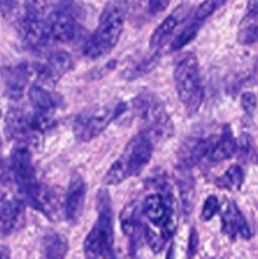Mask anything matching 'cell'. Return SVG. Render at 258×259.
<instances>
[{"label": "cell", "instance_id": "cell-30", "mask_svg": "<svg viewBox=\"0 0 258 259\" xmlns=\"http://www.w3.org/2000/svg\"><path fill=\"white\" fill-rule=\"evenodd\" d=\"M228 0H204L201 4L199 5V8L195 12L194 18L196 20H200V22H204L206 18H209L210 15L214 14L220 7L227 3Z\"/></svg>", "mask_w": 258, "mask_h": 259}, {"label": "cell", "instance_id": "cell-31", "mask_svg": "<svg viewBox=\"0 0 258 259\" xmlns=\"http://www.w3.org/2000/svg\"><path fill=\"white\" fill-rule=\"evenodd\" d=\"M143 237L146 238L147 243H148V245L154 253H158L163 249V245L166 243V240L162 238L161 234H157L153 229H151L147 225L143 227Z\"/></svg>", "mask_w": 258, "mask_h": 259}, {"label": "cell", "instance_id": "cell-36", "mask_svg": "<svg viewBox=\"0 0 258 259\" xmlns=\"http://www.w3.org/2000/svg\"><path fill=\"white\" fill-rule=\"evenodd\" d=\"M169 4V0H148L147 2V12L151 15H157L162 13Z\"/></svg>", "mask_w": 258, "mask_h": 259}, {"label": "cell", "instance_id": "cell-3", "mask_svg": "<svg viewBox=\"0 0 258 259\" xmlns=\"http://www.w3.org/2000/svg\"><path fill=\"white\" fill-rule=\"evenodd\" d=\"M88 258L114 257V225L110 195L105 189L98 192V218L83 242Z\"/></svg>", "mask_w": 258, "mask_h": 259}, {"label": "cell", "instance_id": "cell-21", "mask_svg": "<svg viewBox=\"0 0 258 259\" xmlns=\"http://www.w3.org/2000/svg\"><path fill=\"white\" fill-rule=\"evenodd\" d=\"M32 207L45 214L48 219L57 220L60 215V199H57L52 189L40 185Z\"/></svg>", "mask_w": 258, "mask_h": 259}, {"label": "cell", "instance_id": "cell-8", "mask_svg": "<svg viewBox=\"0 0 258 259\" xmlns=\"http://www.w3.org/2000/svg\"><path fill=\"white\" fill-rule=\"evenodd\" d=\"M77 30L75 15L66 4L51 12L47 17L48 42L67 43L75 38Z\"/></svg>", "mask_w": 258, "mask_h": 259}, {"label": "cell", "instance_id": "cell-7", "mask_svg": "<svg viewBox=\"0 0 258 259\" xmlns=\"http://www.w3.org/2000/svg\"><path fill=\"white\" fill-rule=\"evenodd\" d=\"M10 168H12L13 179H14L20 196L23 197L25 204L32 207L40 184L37 180L32 156H30V152L27 146L18 144L13 149L12 156H10Z\"/></svg>", "mask_w": 258, "mask_h": 259}, {"label": "cell", "instance_id": "cell-34", "mask_svg": "<svg viewBox=\"0 0 258 259\" xmlns=\"http://www.w3.org/2000/svg\"><path fill=\"white\" fill-rule=\"evenodd\" d=\"M157 61H158V57H157V55H154V57L143 60L141 63H139V65L134 66V67L132 68L131 71H129L128 75H131V76H128V77L129 78L141 77L142 75H144L146 72H148L151 68H153L154 66H156Z\"/></svg>", "mask_w": 258, "mask_h": 259}, {"label": "cell", "instance_id": "cell-35", "mask_svg": "<svg viewBox=\"0 0 258 259\" xmlns=\"http://www.w3.org/2000/svg\"><path fill=\"white\" fill-rule=\"evenodd\" d=\"M240 104H242V108L245 114L253 115L255 108H257V96L253 93H244L240 98Z\"/></svg>", "mask_w": 258, "mask_h": 259}, {"label": "cell", "instance_id": "cell-19", "mask_svg": "<svg viewBox=\"0 0 258 259\" xmlns=\"http://www.w3.org/2000/svg\"><path fill=\"white\" fill-rule=\"evenodd\" d=\"M172 196L171 192H166L164 196L161 194H151L144 199L142 204V212L144 217L156 227H161L168 211L169 197Z\"/></svg>", "mask_w": 258, "mask_h": 259}, {"label": "cell", "instance_id": "cell-11", "mask_svg": "<svg viewBox=\"0 0 258 259\" xmlns=\"http://www.w3.org/2000/svg\"><path fill=\"white\" fill-rule=\"evenodd\" d=\"M72 66V57L66 51H56L48 56L47 60L38 65L35 68V76L40 85L55 86L62 76Z\"/></svg>", "mask_w": 258, "mask_h": 259}, {"label": "cell", "instance_id": "cell-33", "mask_svg": "<svg viewBox=\"0 0 258 259\" xmlns=\"http://www.w3.org/2000/svg\"><path fill=\"white\" fill-rule=\"evenodd\" d=\"M220 210V204L219 200L214 195H210L206 197L204 205H202V211H201V219L204 222H209L211 220L215 215L218 214V211Z\"/></svg>", "mask_w": 258, "mask_h": 259}, {"label": "cell", "instance_id": "cell-4", "mask_svg": "<svg viewBox=\"0 0 258 259\" xmlns=\"http://www.w3.org/2000/svg\"><path fill=\"white\" fill-rule=\"evenodd\" d=\"M134 114L142 123V132L151 138L153 144L171 138L174 123L167 114L163 103L156 95L141 94L133 100Z\"/></svg>", "mask_w": 258, "mask_h": 259}, {"label": "cell", "instance_id": "cell-28", "mask_svg": "<svg viewBox=\"0 0 258 259\" xmlns=\"http://www.w3.org/2000/svg\"><path fill=\"white\" fill-rule=\"evenodd\" d=\"M179 186H180V196H181V202H182V210H184L186 215L191 214L192 206H194V197H195L192 180L181 179Z\"/></svg>", "mask_w": 258, "mask_h": 259}, {"label": "cell", "instance_id": "cell-12", "mask_svg": "<svg viewBox=\"0 0 258 259\" xmlns=\"http://www.w3.org/2000/svg\"><path fill=\"white\" fill-rule=\"evenodd\" d=\"M25 224V207L22 200L0 196V237L19 232Z\"/></svg>", "mask_w": 258, "mask_h": 259}, {"label": "cell", "instance_id": "cell-32", "mask_svg": "<svg viewBox=\"0 0 258 259\" xmlns=\"http://www.w3.org/2000/svg\"><path fill=\"white\" fill-rule=\"evenodd\" d=\"M238 149H239L240 156L245 159H253L257 157L254 143H253V139L249 134H242L240 136Z\"/></svg>", "mask_w": 258, "mask_h": 259}, {"label": "cell", "instance_id": "cell-16", "mask_svg": "<svg viewBox=\"0 0 258 259\" xmlns=\"http://www.w3.org/2000/svg\"><path fill=\"white\" fill-rule=\"evenodd\" d=\"M218 139L215 136H201L190 138L184 144L181 151V164L184 168H190L199 163L202 158L209 157L211 154L212 148Z\"/></svg>", "mask_w": 258, "mask_h": 259}, {"label": "cell", "instance_id": "cell-23", "mask_svg": "<svg viewBox=\"0 0 258 259\" xmlns=\"http://www.w3.org/2000/svg\"><path fill=\"white\" fill-rule=\"evenodd\" d=\"M42 250L46 258H63L68 252V243L63 235L51 232L43 237Z\"/></svg>", "mask_w": 258, "mask_h": 259}, {"label": "cell", "instance_id": "cell-39", "mask_svg": "<svg viewBox=\"0 0 258 259\" xmlns=\"http://www.w3.org/2000/svg\"><path fill=\"white\" fill-rule=\"evenodd\" d=\"M0 167H2V143H0Z\"/></svg>", "mask_w": 258, "mask_h": 259}, {"label": "cell", "instance_id": "cell-13", "mask_svg": "<svg viewBox=\"0 0 258 259\" xmlns=\"http://www.w3.org/2000/svg\"><path fill=\"white\" fill-rule=\"evenodd\" d=\"M5 93L13 100H18L23 96L30 78V67L28 63L4 66L0 70Z\"/></svg>", "mask_w": 258, "mask_h": 259}, {"label": "cell", "instance_id": "cell-22", "mask_svg": "<svg viewBox=\"0 0 258 259\" xmlns=\"http://www.w3.org/2000/svg\"><path fill=\"white\" fill-rule=\"evenodd\" d=\"M238 149L237 141L233 136V131L230 125H224L222 129L220 138L215 143L212 148L210 159L214 162H222L225 159H229L230 157L234 156V153Z\"/></svg>", "mask_w": 258, "mask_h": 259}, {"label": "cell", "instance_id": "cell-26", "mask_svg": "<svg viewBox=\"0 0 258 259\" xmlns=\"http://www.w3.org/2000/svg\"><path fill=\"white\" fill-rule=\"evenodd\" d=\"M201 23L202 22L196 20L194 18V20H192V22L190 23L186 28H184V29H182V32L180 33L176 38H175L174 42H172V50L179 51V50H181L182 47H185L186 45H189V43L191 42L195 37H196L197 33H199L200 28H201Z\"/></svg>", "mask_w": 258, "mask_h": 259}, {"label": "cell", "instance_id": "cell-20", "mask_svg": "<svg viewBox=\"0 0 258 259\" xmlns=\"http://www.w3.org/2000/svg\"><path fill=\"white\" fill-rule=\"evenodd\" d=\"M185 17H186V9H185L184 5L176 8V9H175L171 14L167 15V17L162 20L161 24L153 30V33H152L151 35V39H149V46L153 48L161 47L164 42H167L169 35L174 34L176 28L179 27V24L184 20Z\"/></svg>", "mask_w": 258, "mask_h": 259}, {"label": "cell", "instance_id": "cell-38", "mask_svg": "<svg viewBox=\"0 0 258 259\" xmlns=\"http://www.w3.org/2000/svg\"><path fill=\"white\" fill-rule=\"evenodd\" d=\"M247 14L258 15V0H249L248 2Z\"/></svg>", "mask_w": 258, "mask_h": 259}, {"label": "cell", "instance_id": "cell-15", "mask_svg": "<svg viewBox=\"0 0 258 259\" xmlns=\"http://www.w3.org/2000/svg\"><path fill=\"white\" fill-rule=\"evenodd\" d=\"M222 229L232 239H249L252 235L247 220L233 201L225 202L222 207Z\"/></svg>", "mask_w": 258, "mask_h": 259}, {"label": "cell", "instance_id": "cell-1", "mask_svg": "<svg viewBox=\"0 0 258 259\" xmlns=\"http://www.w3.org/2000/svg\"><path fill=\"white\" fill-rule=\"evenodd\" d=\"M128 9L126 0H110L105 5L99 18L98 27L83 47L86 57L93 60L101 58L115 48L124 29Z\"/></svg>", "mask_w": 258, "mask_h": 259}, {"label": "cell", "instance_id": "cell-17", "mask_svg": "<svg viewBox=\"0 0 258 259\" xmlns=\"http://www.w3.org/2000/svg\"><path fill=\"white\" fill-rule=\"evenodd\" d=\"M142 206L137 201L126 205L120 212V225L124 234L131 239L132 248L139 243V235L143 234L144 224L142 223Z\"/></svg>", "mask_w": 258, "mask_h": 259}, {"label": "cell", "instance_id": "cell-6", "mask_svg": "<svg viewBox=\"0 0 258 259\" xmlns=\"http://www.w3.org/2000/svg\"><path fill=\"white\" fill-rule=\"evenodd\" d=\"M125 109L126 106L124 103L88 109L76 116L73 123V134L81 142L93 141L108 128L114 119L120 116Z\"/></svg>", "mask_w": 258, "mask_h": 259}, {"label": "cell", "instance_id": "cell-37", "mask_svg": "<svg viewBox=\"0 0 258 259\" xmlns=\"http://www.w3.org/2000/svg\"><path fill=\"white\" fill-rule=\"evenodd\" d=\"M197 248H199V234H197L196 229L192 228L189 237V249H187V255H189V257H194L197 252Z\"/></svg>", "mask_w": 258, "mask_h": 259}, {"label": "cell", "instance_id": "cell-10", "mask_svg": "<svg viewBox=\"0 0 258 259\" xmlns=\"http://www.w3.org/2000/svg\"><path fill=\"white\" fill-rule=\"evenodd\" d=\"M5 134L19 146H28L38 133L32 125V115L22 109L13 108L5 115Z\"/></svg>", "mask_w": 258, "mask_h": 259}, {"label": "cell", "instance_id": "cell-29", "mask_svg": "<svg viewBox=\"0 0 258 259\" xmlns=\"http://www.w3.org/2000/svg\"><path fill=\"white\" fill-rule=\"evenodd\" d=\"M0 14L8 22L19 23L23 13L17 0H0Z\"/></svg>", "mask_w": 258, "mask_h": 259}, {"label": "cell", "instance_id": "cell-5", "mask_svg": "<svg viewBox=\"0 0 258 259\" xmlns=\"http://www.w3.org/2000/svg\"><path fill=\"white\" fill-rule=\"evenodd\" d=\"M174 78L177 96L185 110L190 115L195 114L204 99V89L200 77L199 62L194 53H187L176 63Z\"/></svg>", "mask_w": 258, "mask_h": 259}, {"label": "cell", "instance_id": "cell-14", "mask_svg": "<svg viewBox=\"0 0 258 259\" xmlns=\"http://www.w3.org/2000/svg\"><path fill=\"white\" fill-rule=\"evenodd\" d=\"M86 184L80 175H73L68 184L67 192L65 196L63 211L66 219L70 223H76L81 218L85 206Z\"/></svg>", "mask_w": 258, "mask_h": 259}, {"label": "cell", "instance_id": "cell-9", "mask_svg": "<svg viewBox=\"0 0 258 259\" xmlns=\"http://www.w3.org/2000/svg\"><path fill=\"white\" fill-rule=\"evenodd\" d=\"M23 42L30 50H40L48 43L47 18L24 9L19 23Z\"/></svg>", "mask_w": 258, "mask_h": 259}, {"label": "cell", "instance_id": "cell-18", "mask_svg": "<svg viewBox=\"0 0 258 259\" xmlns=\"http://www.w3.org/2000/svg\"><path fill=\"white\" fill-rule=\"evenodd\" d=\"M29 100L35 114L42 115H55L56 109L61 103V96L47 90L43 85L30 86Z\"/></svg>", "mask_w": 258, "mask_h": 259}, {"label": "cell", "instance_id": "cell-27", "mask_svg": "<svg viewBox=\"0 0 258 259\" xmlns=\"http://www.w3.org/2000/svg\"><path fill=\"white\" fill-rule=\"evenodd\" d=\"M63 4L66 0H25V9L45 17Z\"/></svg>", "mask_w": 258, "mask_h": 259}, {"label": "cell", "instance_id": "cell-2", "mask_svg": "<svg viewBox=\"0 0 258 259\" xmlns=\"http://www.w3.org/2000/svg\"><path fill=\"white\" fill-rule=\"evenodd\" d=\"M153 147L151 138L142 131L139 132L126 143L123 153L108 169L104 176V184L114 186L141 174L151 161Z\"/></svg>", "mask_w": 258, "mask_h": 259}, {"label": "cell", "instance_id": "cell-25", "mask_svg": "<svg viewBox=\"0 0 258 259\" xmlns=\"http://www.w3.org/2000/svg\"><path fill=\"white\" fill-rule=\"evenodd\" d=\"M238 40L242 45H253L258 40V15H249L243 19L240 24Z\"/></svg>", "mask_w": 258, "mask_h": 259}, {"label": "cell", "instance_id": "cell-24", "mask_svg": "<svg viewBox=\"0 0 258 259\" xmlns=\"http://www.w3.org/2000/svg\"><path fill=\"white\" fill-rule=\"evenodd\" d=\"M244 180V174H243L242 167L238 164H232L224 174L218 177L215 185L219 189L228 190V191H237L240 189Z\"/></svg>", "mask_w": 258, "mask_h": 259}]
</instances>
